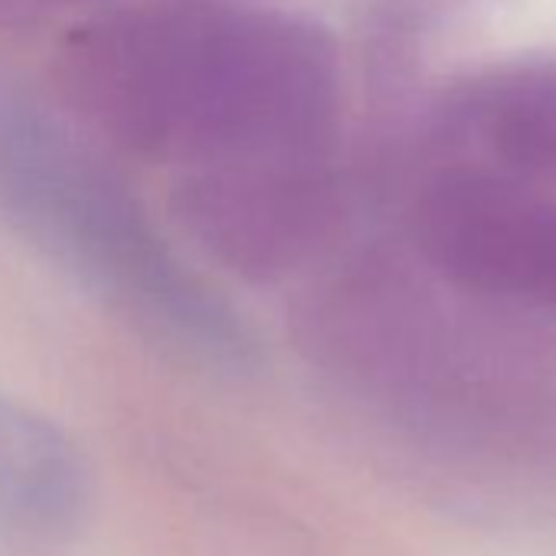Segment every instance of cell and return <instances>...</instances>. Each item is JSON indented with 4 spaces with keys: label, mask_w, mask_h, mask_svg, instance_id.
<instances>
[{
    "label": "cell",
    "mask_w": 556,
    "mask_h": 556,
    "mask_svg": "<svg viewBox=\"0 0 556 556\" xmlns=\"http://www.w3.org/2000/svg\"><path fill=\"white\" fill-rule=\"evenodd\" d=\"M56 79L102 138L197 177L325 164L341 115L331 34L282 11H118L66 37Z\"/></svg>",
    "instance_id": "6da1fadb"
},
{
    "label": "cell",
    "mask_w": 556,
    "mask_h": 556,
    "mask_svg": "<svg viewBox=\"0 0 556 556\" xmlns=\"http://www.w3.org/2000/svg\"><path fill=\"white\" fill-rule=\"evenodd\" d=\"M0 206L118 318L223 374L255 367L242 315L161 236L135 193L37 109L0 102Z\"/></svg>",
    "instance_id": "7a4b0ae2"
},
{
    "label": "cell",
    "mask_w": 556,
    "mask_h": 556,
    "mask_svg": "<svg viewBox=\"0 0 556 556\" xmlns=\"http://www.w3.org/2000/svg\"><path fill=\"white\" fill-rule=\"evenodd\" d=\"M413 236L448 286L556 321V197L546 190L455 161L422 184Z\"/></svg>",
    "instance_id": "3957f363"
},
{
    "label": "cell",
    "mask_w": 556,
    "mask_h": 556,
    "mask_svg": "<svg viewBox=\"0 0 556 556\" xmlns=\"http://www.w3.org/2000/svg\"><path fill=\"white\" fill-rule=\"evenodd\" d=\"M458 161L530 187L556 184V56H517L462 79L439 109Z\"/></svg>",
    "instance_id": "277c9868"
},
{
    "label": "cell",
    "mask_w": 556,
    "mask_h": 556,
    "mask_svg": "<svg viewBox=\"0 0 556 556\" xmlns=\"http://www.w3.org/2000/svg\"><path fill=\"white\" fill-rule=\"evenodd\" d=\"M92 507V475L73 435L34 406L0 396V549L70 540Z\"/></svg>",
    "instance_id": "5b68a950"
},
{
    "label": "cell",
    "mask_w": 556,
    "mask_h": 556,
    "mask_svg": "<svg viewBox=\"0 0 556 556\" xmlns=\"http://www.w3.org/2000/svg\"><path fill=\"white\" fill-rule=\"evenodd\" d=\"M79 4V0H0V17L11 21V17H37L47 14L53 8H70Z\"/></svg>",
    "instance_id": "8992f818"
}]
</instances>
